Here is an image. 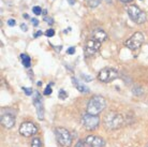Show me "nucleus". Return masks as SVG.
Instances as JSON below:
<instances>
[{"mask_svg":"<svg viewBox=\"0 0 148 147\" xmlns=\"http://www.w3.org/2000/svg\"><path fill=\"white\" fill-rule=\"evenodd\" d=\"M126 124V118L122 114L112 111L104 116V125L110 130H116L121 128Z\"/></svg>","mask_w":148,"mask_h":147,"instance_id":"f257e3e1","label":"nucleus"},{"mask_svg":"<svg viewBox=\"0 0 148 147\" xmlns=\"http://www.w3.org/2000/svg\"><path fill=\"white\" fill-rule=\"evenodd\" d=\"M106 107V100L101 96H93L87 103V113L91 115H98Z\"/></svg>","mask_w":148,"mask_h":147,"instance_id":"f03ea898","label":"nucleus"},{"mask_svg":"<svg viewBox=\"0 0 148 147\" xmlns=\"http://www.w3.org/2000/svg\"><path fill=\"white\" fill-rule=\"evenodd\" d=\"M54 133H55L56 136V141L58 142L59 145H61L62 147H71V145H72V135L67 129L58 127V128L55 129Z\"/></svg>","mask_w":148,"mask_h":147,"instance_id":"7ed1b4c3","label":"nucleus"},{"mask_svg":"<svg viewBox=\"0 0 148 147\" xmlns=\"http://www.w3.org/2000/svg\"><path fill=\"white\" fill-rule=\"evenodd\" d=\"M128 13H129L130 19L136 24H144L147 19V14L137 5H134V4L128 8Z\"/></svg>","mask_w":148,"mask_h":147,"instance_id":"20e7f679","label":"nucleus"},{"mask_svg":"<svg viewBox=\"0 0 148 147\" xmlns=\"http://www.w3.org/2000/svg\"><path fill=\"white\" fill-rule=\"evenodd\" d=\"M82 124L87 130H96L99 125H100V119L98 117V115H91V114H86L83 115L82 117Z\"/></svg>","mask_w":148,"mask_h":147,"instance_id":"39448f33","label":"nucleus"},{"mask_svg":"<svg viewBox=\"0 0 148 147\" xmlns=\"http://www.w3.org/2000/svg\"><path fill=\"white\" fill-rule=\"evenodd\" d=\"M144 43V34L142 32H135L132 37L126 41V46L131 51H136Z\"/></svg>","mask_w":148,"mask_h":147,"instance_id":"423d86ee","label":"nucleus"},{"mask_svg":"<svg viewBox=\"0 0 148 147\" xmlns=\"http://www.w3.org/2000/svg\"><path fill=\"white\" fill-rule=\"evenodd\" d=\"M118 77V72L114 68H103L98 74L99 81L102 83H110Z\"/></svg>","mask_w":148,"mask_h":147,"instance_id":"0eeeda50","label":"nucleus"},{"mask_svg":"<svg viewBox=\"0 0 148 147\" xmlns=\"http://www.w3.org/2000/svg\"><path fill=\"white\" fill-rule=\"evenodd\" d=\"M18 132L21 135L25 136V137H29V136L34 135L38 132V127L31 122H23L18 129Z\"/></svg>","mask_w":148,"mask_h":147,"instance_id":"6e6552de","label":"nucleus"},{"mask_svg":"<svg viewBox=\"0 0 148 147\" xmlns=\"http://www.w3.org/2000/svg\"><path fill=\"white\" fill-rule=\"evenodd\" d=\"M0 120H1V125H2L3 128L12 129L15 125V114L13 112H11V111L8 112L5 110H2Z\"/></svg>","mask_w":148,"mask_h":147,"instance_id":"1a4fd4ad","label":"nucleus"},{"mask_svg":"<svg viewBox=\"0 0 148 147\" xmlns=\"http://www.w3.org/2000/svg\"><path fill=\"white\" fill-rule=\"evenodd\" d=\"M101 44H102V43H100L99 41L95 40V39L88 40L87 43H86V47H85L86 55H88V56L96 55L97 53L100 51Z\"/></svg>","mask_w":148,"mask_h":147,"instance_id":"9d476101","label":"nucleus"},{"mask_svg":"<svg viewBox=\"0 0 148 147\" xmlns=\"http://www.w3.org/2000/svg\"><path fill=\"white\" fill-rule=\"evenodd\" d=\"M85 142L88 147H104L105 146V141H104V139L98 135L86 136Z\"/></svg>","mask_w":148,"mask_h":147,"instance_id":"9b49d317","label":"nucleus"},{"mask_svg":"<svg viewBox=\"0 0 148 147\" xmlns=\"http://www.w3.org/2000/svg\"><path fill=\"white\" fill-rule=\"evenodd\" d=\"M34 105L37 107V114L38 116L40 117V119H43V101H42V98H41L40 93L38 92L37 96L34 97Z\"/></svg>","mask_w":148,"mask_h":147,"instance_id":"f8f14e48","label":"nucleus"},{"mask_svg":"<svg viewBox=\"0 0 148 147\" xmlns=\"http://www.w3.org/2000/svg\"><path fill=\"white\" fill-rule=\"evenodd\" d=\"M92 39L99 41L100 43H103L104 41L108 39V34H106V32L103 31V30H98V31H95V32H93Z\"/></svg>","mask_w":148,"mask_h":147,"instance_id":"ddd939ff","label":"nucleus"},{"mask_svg":"<svg viewBox=\"0 0 148 147\" xmlns=\"http://www.w3.org/2000/svg\"><path fill=\"white\" fill-rule=\"evenodd\" d=\"M72 83L75 85V87L77 88V90H79L81 92H89V89L87 87H85L84 85H82L78 83V81L75 78V77H72Z\"/></svg>","mask_w":148,"mask_h":147,"instance_id":"4468645a","label":"nucleus"},{"mask_svg":"<svg viewBox=\"0 0 148 147\" xmlns=\"http://www.w3.org/2000/svg\"><path fill=\"white\" fill-rule=\"evenodd\" d=\"M21 60H22V63L23 66L25 67V68H30L31 66V59L28 55L26 54H22L21 55Z\"/></svg>","mask_w":148,"mask_h":147,"instance_id":"2eb2a0df","label":"nucleus"},{"mask_svg":"<svg viewBox=\"0 0 148 147\" xmlns=\"http://www.w3.org/2000/svg\"><path fill=\"white\" fill-rule=\"evenodd\" d=\"M31 147H43L42 141L39 137H34L31 141Z\"/></svg>","mask_w":148,"mask_h":147,"instance_id":"dca6fc26","label":"nucleus"},{"mask_svg":"<svg viewBox=\"0 0 148 147\" xmlns=\"http://www.w3.org/2000/svg\"><path fill=\"white\" fill-rule=\"evenodd\" d=\"M100 3H101V0H88L89 7L91 8H97Z\"/></svg>","mask_w":148,"mask_h":147,"instance_id":"f3484780","label":"nucleus"},{"mask_svg":"<svg viewBox=\"0 0 148 147\" xmlns=\"http://www.w3.org/2000/svg\"><path fill=\"white\" fill-rule=\"evenodd\" d=\"M32 12H34L36 15H40L43 11H42V9H41L39 5H36V7L32 8Z\"/></svg>","mask_w":148,"mask_h":147,"instance_id":"a211bd4d","label":"nucleus"},{"mask_svg":"<svg viewBox=\"0 0 148 147\" xmlns=\"http://www.w3.org/2000/svg\"><path fill=\"white\" fill-rule=\"evenodd\" d=\"M67 97H68L67 92L64 91V90H62V89H60L59 90V99L64 100V99H67Z\"/></svg>","mask_w":148,"mask_h":147,"instance_id":"6ab92c4d","label":"nucleus"},{"mask_svg":"<svg viewBox=\"0 0 148 147\" xmlns=\"http://www.w3.org/2000/svg\"><path fill=\"white\" fill-rule=\"evenodd\" d=\"M44 95L45 96H49V95H52V87H51V85L46 86V88H45V90H44Z\"/></svg>","mask_w":148,"mask_h":147,"instance_id":"aec40b11","label":"nucleus"},{"mask_svg":"<svg viewBox=\"0 0 148 147\" xmlns=\"http://www.w3.org/2000/svg\"><path fill=\"white\" fill-rule=\"evenodd\" d=\"M54 34H55V30L52 29V28H51V29H48L47 31L45 32V36H46V37H48V38H52Z\"/></svg>","mask_w":148,"mask_h":147,"instance_id":"412c9836","label":"nucleus"},{"mask_svg":"<svg viewBox=\"0 0 148 147\" xmlns=\"http://www.w3.org/2000/svg\"><path fill=\"white\" fill-rule=\"evenodd\" d=\"M86 146H87V144H86L85 141H78L77 144L74 147H86Z\"/></svg>","mask_w":148,"mask_h":147,"instance_id":"4be33fe9","label":"nucleus"},{"mask_svg":"<svg viewBox=\"0 0 148 147\" xmlns=\"http://www.w3.org/2000/svg\"><path fill=\"white\" fill-rule=\"evenodd\" d=\"M23 90H24V91L26 92V95L27 96H30V95H31V93H32V89L31 88H25V87H23Z\"/></svg>","mask_w":148,"mask_h":147,"instance_id":"5701e85b","label":"nucleus"},{"mask_svg":"<svg viewBox=\"0 0 148 147\" xmlns=\"http://www.w3.org/2000/svg\"><path fill=\"white\" fill-rule=\"evenodd\" d=\"M15 19H10L9 21H8V25L9 26H11V27H13V26H15Z\"/></svg>","mask_w":148,"mask_h":147,"instance_id":"b1692460","label":"nucleus"},{"mask_svg":"<svg viewBox=\"0 0 148 147\" xmlns=\"http://www.w3.org/2000/svg\"><path fill=\"white\" fill-rule=\"evenodd\" d=\"M67 53H68V54H69V55H73L74 53H75V48H74V47H70V48H68Z\"/></svg>","mask_w":148,"mask_h":147,"instance_id":"393cba45","label":"nucleus"},{"mask_svg":"<svg viewBox=\"0 0 148 147\" xmlns=\"http://www.w3.org/2000/svg\"><path fill=\"white\" fill-rule=\"evenodd\" d=\"M44 21H45V22H47L49 25H52V24H53V19H48V17H46V16L44 17Z\"/></svg>","mask_w":148,"mask_h":147,"instance_id":"a878e982","label":"nucleus"},{"mask_svg":"<svg viewBox=\"0 0 148 147\" xmlns=\"http://www.w3.org/2000/svg\"><path fill=\"white\" fill-rule=\"evenodd\" d=\"M31 22H32V24H34V26H38V24H39V21L36 19H31Z\"/></svg>","mask_w":148,"mask_h":147,"instance_id":"bb28decb","label":"nucleus"},{"mask_svg":"<svg viewBox=\"0 0 148 147\" xmlns=\"http://www.w3.org/2000/svg\"><path fill=\"white\" fill-rule=\"evenodd\" d=\"M83 78H84V80H85V81H91V80H92V78H91V77L90 76H87V75H83Z\"/></svg>","mask_w":148,"mask_h":147,"instance_id":"cd10ccee","label":"nucleus"},{"mask_svg":"<svg viewBox=\"0 0 148 147\" xmlns=\"http://www.w3.org/2000/svg\"><path fill=\"white\" fill-rule=\"evenodd\" d=\"M40 36H42V31H38V32L34 33V38H38L40 37Z\"/></svg>","mask_w":148,"mask_h":147,"instance_id":"c85d7f7f","label":"nucleus"},{"mask_svg":"<svg viewBox=\"0 0 148 147\" xmlns=\"http://www.w3.org/2000/svg\"><path fill=\"white\" fill-rule=\"evenodd\" d=\"M21 28H22L24 31H27V27H26V25H25V24H22V25H21Z\"/></svg>","mask_w":148,"mask_h":147,"instance_id":"c756f323","label":"nucleus"},{"mask_svg":"<svg viewBox=\"0 0 148 147\" xmlns=\"http://www.w3.org/2000/svg\"><path fill=\"white\" fill-rule=\"evenodd\" d=\"M68 2H69L70 4H72V5H73V4L75 3V0H68Z\"/></svg>","mask_w":148,"mask_h":147,"instance_id":"7c9ffc66","label":"nucleus"},{"mask_svg":"<svg viewBox=\"0 0 148 147\" xmlns=\"http://www.w3.org/2000/svg\"><path fill=\"white\" fill-rule=\"evenodd\" d=\"M122 2H130V1H132V0H121Z\"/></svg>","mask_w":148,"mask_h":147,"instance_id":"2f4dec72","label":"nucleus"},{"mask_svg":"<svg viewBox=\"0 0 148 147\" xmlns=\"http://www.w3.org/2000/svg\"><path fill=\"white\" fill-rule=\"evenodd\" d=\"M24 17H25V19H29V16H28V15H27V14H24Z\"/></svg>","mask_w":148,"mask_h":147,"instance_id":"473e14b6","label":"nucleus"},{"mask_svg":"<svg viewBox=\"0 0 148 147\" xmlns=\"http://www.w3.org/2000/svg\"><path fill=\"white\" fill-rule=\"evenodd\" d=\"M42 13H43V14H44L45 16H46V14H47V11H46V10H44V11L42 12Z\"/></svg>","mask_w":148,"mask_h":147,"instance_id":"72a5a7b5","label":"nucleus"},{"mask_svg":"<svg viewBox=\"0 0 148 147\" xmlns=\"http://www.w3.org/2000/svg\"><path fill=\"white\" fill-rule=\"evenodd\" d=\"M105 1H108V3H111V2H112V0H105Z\"/></svg>","mask_w":148,"mask_h":147,"instance_id":"f704fd0d","label":"nucleus"}]
</instances>
